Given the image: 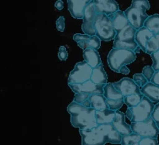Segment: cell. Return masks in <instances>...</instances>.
Masks as SVG:
<instances>
[{
  "instance_id": "1",
  "label": "cell",
  "mask_w": 159,
  "mask_h": 145,
  "mask_svg": "<svg viewBox=\"0 0 159 145\" xmlns=\"http://www.w3.org/2000/svg\"><path fill=\"white\" fill-rule=\"evenodd\" d=\"M136 31L137 30L130 25L117 33L114 38L113 48L132 51L134 53L139 52L140 48L134 41Z\"/></svg>"
},
{
  "instance_id": "2",
  "label": "cell",
  "mask_w": 159,
  "mask_h": 145,
  "mask_svg": "<svg viewBox=\"0 0 159 145\" xmlns=\"http://www.w3.org/2000/svg\"><path fill=\"white\" fill-rule=\"evenodd\" d=\"M135 59L136 55L132 51L112 48L107 56V63L113 72L119 73L122 67L133 63Z\"/></svg>"
},
{
  "instance_id": "3",
  "label": "cell",
  "mask_w": 159,
  "mask_h": 145,
  "mask_svg": "<svg viewBox=\"0 0 159 145\" xmlns=\"http://www.w3.org/2000/svg\"><path fill=\"white\" fill-rule=\"evenodd\" d=\"M154 108V105L153 102L143 96L139 104L133 108H128L125 115L128 117L131 123L143 122L150 118Z\"/></svg>"
},
{
  "instance_id": "4",
  "label": "cell",
  "mask_w": 159,
  "mask_h": 145,
  "mask_svg": "<svg viewBox=\"0 0 159 145\" xmlns=\"http://www.w3.org/2000/svg\"><path fill=\"white\" fill-rule=\"evenodd\" d=\"M94 29L96 36L100 41H110L116 35L111 21L108 16L103 14H96L94 21Z\"/></svg>"
},
{
  "instance_id": "5",
  "label": "cell",
  "mask_w": 159,
  "mask_h": 145,
  "mask_svg": "<svg viewBox=\"0 0 159 145\" xmlns=\"http://www.w3.org/2000/svg\"><path fill=\"white\" fill-rule=\"evenodd\" d=\"M70 121L72 125L78 128L79 130H86L98 126L96 120V110L92 108H89L86 111L80 114L71 116Z\"/></svg>"
},
{
  "instance_id": "6",
  "label": "cell",
  "mask_w": 159,
  "mask_h": 145,
  "mask_svg": "<svg viewBox=\"0 0 159 145\" xmlns=\"http://www.w3.org/2000/svg\"><path fill=\"white\" fill-rule=\"evenodd\" d=\"M92 68L85 61L79 62L74 66L68 79V84H79L90 80Z\"/></svg>"
},
{
  "instance_id": "7",
  "label": "cell",
  "mask_w": 159,
  "mask_h": 145,
  "mask_svg": "<svg viewBox=\"0 0 159 145\" xmlns=\"http://www.w3.org/2000/svg\"><path fill=\"white\" fill-rule=\"evenodd\" d=\"M130 126L132 133H136L142 138H157L159 134V129L151 117L143 122L131 123Z\"/></svg>"
},
{
  "instance_id": "8",
  "label": "cell",
  "mask_w": 159,
  "mask_h": 145,
  "mask_svg": "<svg viewBox=\"0 0 159 145\" xmlns=\"http://www.w3.org/2000/svg\"><path fill=\"white\" fill-rule=\"evenodd\" d=\"M81 136V145H104L107 143L106 138L96 128L79 130Z\"/></svg>"
},
{
  "instance_id": "9",
  "label": "cell",
  "mask_w": 159,
  "mask_h": 145,
  "mask_svg": "<svg viewBox=\"0 0 159 145\" xmlns=\"http://www.w3.org/2000/svg\"><path fill=\"white\" fill-rule=\"evenodd\" d=\"M96 15V13L95 11L93 1H90L85 8L83 17V24H82V30L84 33L87 34L90 37L96 35L94 26H93Z\"/></svg>"
},
{
  "instance_id": "10",
  "label": "cell",
  "mask_w": 159,
  "mask_h": 145,
  "mask_svg": "<svg viewBox=\"0 0 159 145\" xmlns=\"http://www.w3.org/2000/svg\"><path fill=\"white\" fill-rule=\"evenodd\" d=\"M124 14L126 18L128 20L129 24L136 30H139L143 28L144 22L149 17V15H147L146 12L139 11L131 7L126 10Z\"/></svg>"
},
{
  "instance_id": "11",
  "label": "cell",
  "mask_w": 159,
  "mask_h": 145,
  "mask_svg": "<svg viewBox=\"0 0 159 145\" xmlns=\"http://www.w3.org/2000/svg\"><path fill=\"white\" fill-rule=\"evenodd\" d=\"M74 94L84 93L89 95L92 94H103L104 85H98L91 80L79 84H69Z\"/></svg>"
},
{
  "instance_id": "12",
  "label": "cell",
  "mask_w": 159,
  "mask_h": 145,
  "mask_svg": "<svg viewBox=\"0 0 159 145\" xmlns=\"http://www.w3.org/2000/svg\"><path fill=\"white\" fill-rule=\"evenodd\" d=\"M114 86L121 93L123 98L130 94H141L140 87H139L133 79L130 78H123L119 82H114Z\"/></svg>"
},
{
  "instance_id": "13",
  "label": "cell",
  "mask_w": 159,
  "mask_h": 145,
  "mask_svg": "<svg viewBox=\"0 0 159 145\" xmlns=\"http://www.w3.org/2000/svg\"><path fill=\"white\" fill-rule=\"evenodd\" d=\"M96 14H103L109 16L119 11V4L115 0H93Z\"/></svg>"
},
{
  "instance_id": "14",
  "label": "cell",
  "mask_w": 159,
  "mask_h": 145,
  "mask_svg": "<svg viewBox=\"0 0 159 145\" xmlns=\"http://www.w3.org/2000/svg\"><path fill=\"white\" fill-rule=\"evenodd\" d=\"M125 117H126L125 113H122V112L119 111V110H116L115 117L111 122V125L112 126H113V128H114L122 136H127V135L132 133L130 126L128 124L126 123Z\"/></svg>"
},
{
  "instance_id": "15",
  "label": "cell",
  "mask_w": 159,
  "mask_h": 145,
  "mask_svg": "<svg viewBox=\"0 0 159 145\" xmlns=\"http://www.w3.org/2000/svg\"><path fill=\"white\" fill-rule=\"evenodd\" d=\"M68 9L72 17L76 19H83L84 11L90 1L87 0H69Z\"/></svg>"
},
{
  "instance_id": "16",
  "label": "cell",
  "mask_w": 159,
  "mask_h": 145,
  "mask_svg": "<svg viewBox=\"0 0 159 145\" xmlns=\"http://www.w3.org/2000/svg\"><path fill=\"white\" fill-rule=\"evenodd\" d=\"M108 18L111 21L112 25H113V28H114L116 33L120 32L122 29H123L128 25H130L128 20L125 16V14L123 11H117L113 15H109Z\"/></svg>"
},
{
  "instance_id": "17",
  "label": "cell",
  "mask_w": 159,
  "mask_h": 145,
  "mask_svg": "<svg viewBox=\"0 0 159 145\" xmlns=\"http://www.w3.org/2000/svg\"><path fill=\"white\" fill-rule=\"evenodd\" d=\"M141 94L153 103H159V86L149 82L141 89Z\"/></svg>"
},
{
  "instance_id": "18",
  "label": "cell",
  "mask_w": 159,
  "mask_h": 145,
  "mask_svg": "<svg viewBox=\"0 0 159 145\" xmlns=\"http://www.w3.org/2000/svg\"><path fill=\"white\" fill-rule=\"evenodd\" d=\"M90 80L98 85L107 84V75L106 72H105L103 64L101 63L95 68H92V75H91Z\"/></svg>"
},
{
  "instance_id": "19",
  "label": "cell",
  "mask_w": 159,
  "mask_h": 145,
  "mask_svg": "<svg viewBox=\"0 0 159 145\" xmlns=\"http://www.w3.org/2000/svg\"><path fill=\"white\" fill-rule=\"evenodd\" d=\"M153 36H154V34L143 26V28L136 31L134 41L137 43L138 46L140 48V49L146 52V44L148 41V40L150 39Z\"/></svg>"
},
{
  "instance_id": "20",
  "label": "cell",
  "mask_w": 159,
  "mask_h": 145,
  "mask_svg": "<svg viewBox=\"0 0 159 145\" xmlns=\"http://www.w3.org/2000/svg\"><path fill=\"white\" fill-rule=\"evenodd\" d=\"M83 56L85 62L92 68H95L101 64V58L99 54L93 48H89L84 50Z\"/></svg>"
},
{
  "instance_id": "21",
  "label": "cell",
  "mask_w": 159,
  "mask_h": 145,
  "mask_svg": "<svg viewBox=\"0 0 159 145\" xmlns=\"http://www.w3.org/2000/svg\"><path fill=\"white\" fill-rule=\"evenodd\" d=\"M116 111L111 109H104V110H96V123L99 125L104 124H111L114 119Z\"/></svg>"
},
{
  "instance_id": "22",
  "label": "cell",
  "mask_w": 159,
  "mask_h": 145,
  "mask_svg": "<svg viewBox=\"0 0 159 145\" xmlns=\"http://www.w3.org/2000/svg\"><path fill=\"white\" fill-rule=\"evenodd\" d=\"M89 100L91 103V108L95 110L109 109L106 102V99L103 94H92L89 96Z\"/></svg>"
},
{
  "instance_id": "23",
  "label": "cell",
  "mask_w": 159,
  "mask_h": 145,
  "mask_svg": "<svg viewBox=\"0 0 159 145\" xmlns=\"http://www.w3.org/2000/svg\"><path fill=\"white\" fill-rule=\"evenodd\" d=\"M103 96L106 99H111V100H119L123 99V96L121 93L115 87L114 82H109L104 85L103 87Z\"/></svg>"
},
{
  "instance_id": "24",
  "label": "cell",
  "mask_w": 159,
  "mask_h": 145,
  "mask_svg": "<svg viewBox=\"0 0 159 145\" xmlns=\"http://www.w3.org/2000/svg\"><path fill=\"white\" fill-rule=\"evenodd\" d=\"M145 28H147L154 35L159 34V15H150L144 22Z\"/></svg>"
},
{
  "instance_id": "25",
  "label": "cell",
  "mask_w": 159,
  "mask_h": 145,
  "mask_svg": "<svg viewBox=\"0 0 159 145\" xmlns=\"http://www.w3.org/2000/svg\"><path fill=\"white\" fill-rule=\"evenodd\" d=\"M100 46H101V41H100L96 35L90 37L87 41L81 42V43H80L79 45L80 48H82L83 50H85V49H87V48H91L97 51L98 49H99Z\"/></svg>"
},
{
  "instance_id": "26",
  "label": "cell",
  "mask_w": 159,
  "mask_h": 145,
  "mask_svg": "<svg viewBox=\"0 0 159 145\" xmlns=\"http://www.w3.org/2000/svg\"><path fill=\"white\" fill-rule=\"evenodd\" d=\"M142 137L136 133H132L127 136H122L121 145H139Z\"/></svg>"
},
{
  "instance_id": "27",
  "label": "cell",
  "mask_w": 159,
  "mask_h": 145,
  "mask_svg": "<svg viewBox=\"0 0 159 145\" xmlns=\"http://www.w3.org/2000/svg\"><path fill=\"white\" fill-rule=\"evenodd\" d=\"M143 95L142 94H130L123 98L124 104L127 105L128 108H133L139 104L141 102Z\"/></svg>"
},
{
  "instance_id": "28",
  "label": "cell",
  "mask_w": 159,
  "mask_h": 145,
  "mask_svg": "<svg viewBox=\"0 0 159 145\" xmlns=\"http://www.w3.org/2000/svg\"><path fill=\"white\" fill-rule=\"evenodd\" d=\"M105 138H106L107 143L117 144V143H121L122 136L118 133L117 131H116L114 128H113V129H111L108 133L106 134Z\"/></svg>"
},
{
  "instance_id": "29",
  "label": "cell",
  "mask_w": 159,
  "mask_h": 145,
  "mask_svg": "<svg viewBox=\"0 0 159 145\" xmlns=\"http://www.w3.org/2000/svg\"><path fill=\"white\" fill-rule=\"evenodd\" d=\"M90 95L88 94L80 93L75 94L74 98H73V102H76L78 104L81 105L86 108H91V103L89 100V98Z\"/></svg>"
},
{
  "instance_id": "30",
  "label": "cell",
  "mask_w": 159,
  "mask_h": 145,
  "mask_svg": "<svg viewBox=\"0 0 159 145\" xmlns=\"http://www.w3.org/2000/svg\"><path fill=\"white\" fill-rule=\"evenodd\" d=\"M157 50H159V42L154 35L146 44V53L151 55Z\"/></svg>"
},
{
  "instance_id": "31",
  "label": "cell",
  "mask_w": 159,
  "mask_h": 145,
  "mask_svg": "<svg viewBox=\"0 0 159 145\" xmlns=\"http://www.w3.org/2000/svg\"><path fill=\"white\" fill-rule=\"evenodd\" d=\"M89 108L84 107L76 102H72L67 107V111L68 113H70L71 116H73V115H77L80 113H83V112L86 111Z\"/></svg>"
},
{
  "instance_id": "32",
  "label": "cell",
  "mask_w": 159,
  "mask_h": 145,
  "mask_svg": "<svg viewBox=\"0 0 159 145\" xmlns=\"http://www.w3.org/2000/svg\"><path fill=\"white\" fill-rule=\"evenodd\" d=\"M131 7L135 8L139 11L146 12L147 11L150 10V2L147 0H133L131 2Z\"/></svg>"
},
{
  "instance_id": "33",
  "label": "cell",
  "mask_w": 159,
  "mask_h": 145,
  "mask_svg": "<svg viewBox=\"0 0 159 145\" xmlns=\"http://www.w3.org/2000/svg\"><path fill=\"white\" fill-rule=\"evenodd\" d=\"M107 107L111 110L116 111L119 110L122 106L124 104V101L123 99H119V100H111V99H106Z\"/></svg>"
},
{
  "instance_id": "34",
  "label": "cell",
  "mask_w": 159,
  "mask_h": 145,
  "mask_svg": "<svg viewBox=\"0 0 159 145\" xmlns=\"http://www.w3.org/2000/svg\"><path fill=\"white\" fill-rule=\"evenodd\" d=\"M133 81L135 82V84L139 87H143L148 82V81L143 76V74H134L133 76Z\"/></svg>"
},
{
  "instance_id": "35",
  "label": "cell",
  "mask_w": 159,
  "mask_h": 145,
  "mask_svg": "<svg viewBox=\"0 0 159 145\" xmlns=\"http://www.w3.org/2000/svg\"><path fill=\"white\" fill-rule=\"evenodd\" d=\"M154 70L152 68L151 66H146L143 68V76H144L146 79H147V80L149 82H150V80H151L152 77H153V75H154Z\"/></svg>"
},
{
  "instance_id": "36",
  "label": "cell",
  "mask_w": 159,
  "mask_h": 145,
  "mask_svg": "<svg viewBox=\"0 0 159 145\" xmlns=\"http://www.w3.org/2000/svg\"><path fill=\"white\" fill-rule=\"evenodd\" d=\"M150 56H151V59L153 60V65L151 66L152 68L154 69V72H157L159 71V50L152 53Z\"/></svg>"
},
{
  "instance_id": "37",
  "label": "cell",
  "mask_w": 159,
  "mask_h": 145,
  "mask_svg": "<svg viewBox=\"0 0 159 145\" xmlns=\"http://www.w3.org/2000/svg\"><path fill=\"white\" fill-rule=\"evenodd\" d=\"M139 145H158V141L157 138L144 137L142 138Z\"/></svg>"
},
{
  "instance_id": "38",
  "label": "cell",
  "mask_w": 159,
  "mask_h": 145,
  "mask_svg": "<svg viewBox=\"0 0 159 145\" xmlns=\"http://www.w3.org/2000/svg\"><path fill=\"white\" fill-rule=\"evenodd\" d=\"M150 117L155 122L157 129H159V103H157L156 106H154V110L152 112Z\"/></svg>"
},
{
  "instance_id": "39",
  "label": "cell",
  "mask_w": 159,
  "mask_h": 145,
  "mask_svg": "<svg viewBox=\"0 0 159 145\" xmlns=\"http://www.w3.org/2000/svg\"><path fill=\"white\" fill-rule=\"evenodd\" d=\"M65 18L63 16H61L57 18V20L56 21V26L57 29L60 32H63L65 30Z\"/></svg>"
},
{
  "instance_id": "40",
  "label": "cell",
  "mask_w": 159,
  "mask_h": 145,
  "mask_svg": "<svg viewBox=\"0 0 159 145\" xmlns=\"http://www.w3.org/2000/svg\"><path fill=\"white\" fill-rule=\"evenodd\" d=\"M68 54L66 48L65 46H61L59 48V52H58V57L61 61H65L68 59Z\"/></svg>"
},
{
  "instance_id": "41",
  "label": "cell",
  "mask_w": 159,
  "mask_h": 145,
  "mask_svg": "<svg viewBox=\"0 0 159 145\" xmlns=\"http://www.w3.org/2000/svg\"><path fill=\"white\" fill-rule=\"evenodd\" d=\"M90 36L87 35V34H80V33H76L73 36V40L76 41V43L79 42H84V41H88L89 39Z\"/></svg>"
},
{
  "instance_id": "42",
  "label": "cell",
  "mask_w": 159,
  "mask_h": 145,
  "mask_svg": "<svg viewBox=\"0 0 159 145\" xmlns=\"http://www.w3.org/2000/svg\"><path fill=\"white\" fill-rule=\"evenodd\" d=\"M150 82H152L153 84L156 85V86H159V71L154 72L153 77H152Z\"/></svg>"
},
{
  "instance_id": "43",
  "label": "cell",
  "mask_w": 159,
  "mask_h": 145,
  "mask_svg": "<svg viewBox=\"0 0 159 145\" xmlns=\"http://www.w3.org/2000/svg\"><path fill=\"white\" fill-rule=\"evenodd\" d=\"M54 6H55V7H56L58 11H61V10L64 8L63 1H61V0H58V1H57V2H55Z\"/></svg>"
},
{
  "instance_id": "44",
  "label": "cell",
  "mask_w": 159,
  "mask_h": 145,
  "mask_svg": "<svg viewBox=\"0 0 159 145\" xmlns=\"http://www.w3.org/2000/svg\"><path fill=\"white\" fill-rule=\"evenodd\" d=\"M119 73L121 74H124V75H128L130 73V70H129V68H127V66H123L119 71Z\"/></svg>"
}]
</instances>
